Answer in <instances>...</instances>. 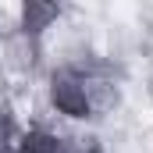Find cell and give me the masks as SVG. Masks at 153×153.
<instances>
[{"instance_id": "obj_9", "label": "cell", "mask_w": 153, "mask_h": 153, "mask_svg": "<svg viewBox=\"0 0 153 153\" xmlns=\"http://www.w3.org/2000/svg\"><path fill=\"white\" fill-rule=\"evenodd\" d=\"M150 93H153V82H150Z\"/></svg>"}, {"instance_id": "obj_2", "label": "cell", "mask_w": 153, "mask_h": 153, "mask_svg": "<svg viewBox=\"0 0 153 153\" xmlns=\"http://www.w3.org/2000/svg\"><path fill=\"white\" fill-rule=\"evenodd\" d=\"M85 75V100H89V117H107L121 103V85L103 71H82Z\"/></svg>"}, {"instance_id": "obj_8", "label": "cell", "mask_w": 153, "mask_h": 153, "mask_svg": "<svg viewBox=\"0 0 153 153\" xmlns=\"http://www.w3.org/2000/svg\"><path fill=\"white\" fill-rule=\"evenodd\" d=\"M11 153H22V150H18V146H14V150H11Z\"/></svg>"}, {"instance_id": "obj_4", "label": "cell", "mask_w": 153, "mask_h": 153, "mask_svg": "<svg viewBox=\"0 0 153 153\" xmlns=\"http://www.w3.org/2000/svg\"><path fill=\"white\" fill-rule=\"evenodd\" d=\"M4 53H7V64H11L14 71H22V75L36 71L39 57H43L39 39L25 36V32H11V36H7V43H4Z\"/></svg>"}, {"instance_id": "obj_1", "label": "cell", "mask_w": 153, "mask_h": 153, "mask_svg": "<svg viewBox=\"0 0 153 153\" xmlns=\"http://www.w3.org/2000/svg\"><path fill=\"white\" fill-rule=\"evenodd\" d=\"M50 103L64 117H89V100H85V75L82 68H57L50 75Z\"/></svg>"}, {"instance_id": "obj_7", "label": "cell", "mask_w": 153, "mask_h": 153, "mask_svg": "<svg viewBox=\"0 0 153 153\" xmlns=\"http://www.w3.org/2000/svg\"><path fill=\"white\" fill-rule=\"evenodd\" d=\"M82 153H107V150H103V146H100L96 139H89V143H85V150H82Z\"/></svg>"}, {"instance_id": "obj_6", "label": "cell", "mask_w": 153, "mask_h": 153, "mask_svg": "<svg viewBox=\"0 0 153 153\" xmlns=\"http://www.w3.org/2000/svg\"><path fill=\"white\" fill-rule=\"evenodd\" d=\"M85 150V143H78V139H61V146H57V153H82Z\"/></svg>"}, {"instance_id": "obj_3", "label": "cell", "mask_w": 153, "mask_h": 153, "mask_svg": "<svg viewBox=\"0 0 153 153\" xmlns=\"http://www.w3.org/2000/svg\"><path fill=\"white\" fill-rule=\"evenodd\" d=\"M61 14H64L61 4H50V0H25V4H22V14H18V32L39 39Z\"/></svg>"}, {"instance_id": "obj_5", "label": "cell", "mask_w": 153, "mask_h": 153, "mask_svg": "<svg viewBox=\"0 0 153 153\" xmlns=\"http://www.w3.org/2000/svg\"><path fill=\"white\" fill-rule=\"evenodd\" d=\"M57 146H61V135H53L46 128H29L18 139V150L22 153H57Z\"/></svg>"}]
</instances>
